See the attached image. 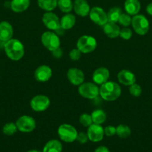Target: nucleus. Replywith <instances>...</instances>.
<instances>
[{
    "label": "nucleus",
    "instance_id": "obj_1",
    "mask_svg": "<svg viewBox=\"0 0 152 152\" xmlns=\"http://www.w3.org/2000/svg\"><path fill=\"white\" fill-rule=\"evenodd\" d=\"M122 89L118 83L107 81L99 88V95L104 100L107 102L115 101L121 96Z\"/></svg>",
    "mask_w": 152,
    "mask_h": 152
},
{
    "label": "nucleus",
    "instance_id": "obj_2",
    "mask_svg": "<svg viewBox=\"0 0 152 152\" xmlns=\"http://www.w3.org/2000/svg\"><path fill=\"white\" fill-rule=\"evenodd\" d=\"M4 51L10 59L19 61L25 54V48L23 44L16 39H11L4 43Z\"/></svg>",
    "mask_w": 152,
    "mask_h": 152
},
{
    "label": "nucleus",
    "instance_id": "obj_3",
    "mask_svg": "<svg viewBox=\"0 0 152 152\" xmlns=\"http://www.w3.org/2000/svg\"><path fill=\"white\" fill-rule=\"evenodd\" d=\"M76 46L82 53H89L96 49L97 41L92 36L83 35L77 39Z\"/></svg>",
    "mask_w": 152,
    "mask_h": 152
},
{
    "label": "nucleus",
    "instance_id": "obj_4",
    "mask_svg": "<svg viewBox=\"0 0 152 152\" xmlns=\"http://www.w3.org/2000/svg\"><path fill=\"white\" fill-rule=\"evenodd\" d=\"M134 31L139 36H144L148 32L150 25L147 18L142 14H137L132 17L131 20Z\"/></svg>",
    "mask_w": 152,
    "mask_h": 152
},
{
    "label": "nucleus",
    "instance_id": "obj_5",
    "mask_svg": "<svg viewBox=\"0 0 152 152\" xmlns=\"http://www.w3.org/2000/svg\"><path fill=\"white\" fill-rule=\"evenodd\" d=\"M58 134L61 140L63 142H72L76 140L77 132L75 128L72 125L63 123L58 128Z\"/></svg>",
    "mask_w": 152,
    "mask_h": 152
},
{
    "label": "nucleus",
    "instance_id": "obj_6",
    "mask_svg": "<svg viewBox=\"0 0 152 152\" xmlns=\"http://www.w3.org/2000/svg\"><path fill=\"white\" fill-rule=\"evenodd\" d=\"M78 93L82 97L94 99L99 95V88L95 83L83 82L78 87Z\"/></svg>",
    "mask_w": 152,
    "mask_h": 152
},
{
    "label": "nucleus",
    "instance_id": "obj_7",
    "mask_svg": "<svg viewBox=\"0 0 152 152\" xmlns=\"http://www.w3.org/2000/svg\"><path fill=\"white\" fill-rule=\"evenodd\" d=\"M41 42L43 45L50 51L58 48L61 46L59 37L52 31H46L42 34Z\"/></svg>",
    "mask_w": 152,
    "mask_h": 152
},
{
    "label": "nucleus",
    "instance_id": "obj_8",
    "mask_svg": "<svg viewBox=\"0 0 152 152\" xmlns=\"http://www.w3.org/2000/svg\"><path fill=\"white\" fill-rule=\"evenodd\" d=\"M51 104L49 98L46 95L38 94L34 96L30 102V106L36 112H43L49 108Z\"/></svg>",
    "mask_w": 152,
    "mask_h": 152
},
{
    "label": "nucleus",
    "instance_id": "obj_9",
    "mask_svg": "<svg viewBox=\"0 0 152 152\" xmlns=\"http://www.w3.org/2000/svg\"><path fill=\"white\" fill-rule=\"evenodd\" d=\"M16 127L22 133H30L36 129V121L32 117L22 115L17 119L16 122Z\"/></svg>",
    "mask_w": 152,
    "mask_h": 152
},
{
    "label": "nucleus",
    "instance_id": "obj_10",
    "mask_svg": "<svg viewBox=\"0 0 152 152\" xmlns=\"http://www.w3.org/2000/svg\"><path fill=\"white\" fill-rule=\"evenodd\" d=\"M89 16L91 21L99 26H104L107 22H108L107 15L104 9L100 7H93L90 9Z\"/></svg>",
    "mask_w": 152,
    "mask_h": 152
},
{
    "label": "nucleus",
    "instance_id": "obj_11",
    "mask_svg": "<svg viewBox=\"0 0 152 152\" xmlns=\"http://www.w3.org/2000/svg\"><path fill=\"white\" fill-rule=\"evenodd\" d=\"M45 26L52 31H57L61 29V22L58 16L52 11L46 12L42 18Z\"/></svg>",
    "mask_w": 152,
    "mask_h": 152
},
{
    "label": "nucleus",
    "instance_id": "obj_12",
    "mask_svg": "<svg viewBox=\"0 0 152 152\" xmlns=\"http://www.w3.org/2000/svg\"><path fill=\"white\" fill-rule=\"evenodd\" d=\"M87 135L89 140L92 142H98L101 141L104 138V129L101 125L92 123L90 126L88 127Z\"/></svg>",
    "mask_w": 152,
    "mask_h": 152
},
{
    "label": "nucleus",
    "instance_id": "obj_13",
    "mask_svg": "<svg viewBox=\"0 0 152 152\" xmlns=\"http://www.w3.org/2000/svg\"><path fill=\"white\" fill-rule=\"evenodd\" d=\"M34 77L39 83L48 82L52 77V68L46 65H40L34 71Z\"/></svg>",
    "mask_w": 152,
    "mask_h": 152
},
{
    "label": "nucleus",
    "instance_id": "obj_14",
    "mask_svg": "<svg viewBox=\"0 0 152 152\" xmlns=\"http://www.w3.org/2000/svg\"><path fill=\"white\" fill-rule=\"evenodd\" d=\"M67 79L73 86H79L84 82V74L80 69L77 68H71L67 71Z\"/></svg>",
    "mask_w": 152,
    "mask_h": 152
},
{
    "label": "nucleus",
    "instance_id": "obj_15",
    "mask_svg": "<svg viewBox=\"0 0 152 152\" xmlns=\"http://www.w3.org/2000/svg\"><path fill=\"white\" fill-rule=\"evenodd\" d=\"M109 78H110V71L107 68H104V67L98 68L95 70L92 74L93 83L100 86L108 81Z\"/></svg>",
    "mask_w": 152,
    "mask_h": 152
},
{
    "label": "nucleus",
    "instance_id": "obj_16",
    "mask_svg": "<svg viewBox=\"0 0 152 152\" xmlns=\"http://www.w3.org/2000/svg\"><path fill=\"white\" fill-rule=\"evenodd\" d=\"M73 9L77 16L86 17L89 16L91 8L86 0H75L73 2Z\"/></svg>",
    "mask_w": 152,
    "mask_h": 152
},
{
    "label": "nucleus",
    "instance_id": "obj_17",
    "mask_svg": "<svg viewBox=\"0 0 152 152\" xmlns=\"http://www.w3.org/2000/svg\"><path fill=\"white\" fill-rule=\"evenodd\" d=\"M117 79L119 83L125 86H130L136 83V76L129 70L124 69L119 71L117 74Z\"/></svg>",
    "mask_w": 152,
    "mask_h": 152
},
{
    "label": "nucleus",
    "instance_id": "obj_18",
    "mask_svg": "<svg viewBox=\"0 0 152 152\" xmlns=\"http://www.w3.org/2000/svg\"><path fill=\"white\" fill-rule=\"evenodd\" d=\"M13 34V27L8 22L2 21L0 22V41L6 42L11 39Z\"/></svg>",
    "mask_w": 152,
    "mask_h": 152
},
{
    "label": "nucleus",
    "instance_id": "obj_19",
    "mask_svg": "<svg viewBox=\"0 0 152 152\" xmlns=\"http://www.w3.org/2000/svg\"><path fill=\"white\" fill-rule=\"evenodd\" d=\"M120 28L115 22H108L103 26V31L104 34L107 37L111 39H115L119 37L120 34Z\"/></svg>",
    "mask_w": 152,
    "mask_h": 152
},
{
    "label": "nucleus",
    "instance_id": "obj_20",
    "mask_svg": "<svg viewBox=\"0 0 152 152\" xmlns=\"http://www.w3.org/2000/svg\"><path fill=\"white\" fill-rule=\"evenodd\" d=\"M125 10L130 16H135L138 14L141 9L139 0H125L124 4Z\"/></svg>",
    "mask_w": 152,
    "mask_h": 152
},
{
    "label": "nucleus",
    "instance_id": "obj_21",
    "mask_svg": "<svg viewBox=\"0 0 152 152\" xmlns=\"http://www.w3.org/2000/svg\"><path fill=\"white\" fill-rule=\"evenodd\" d=\"M60 22H61V29L67 31V30L72 29L75 26L76 23V18L74 15L69 13L62 16Z\"/></svg>",
    "mask_w": 152,
    "mask_h": 152
},
{
    "label": "nucleus",
    "instance_id": "obj_22",
    "mask_svg": "<svg viewBox=\"0 0 152 152\" xmlns=\"http://www.w3.org/2000/svg\"><path fill=\"white\" fill-rule=\"evenodd\" d=\"M30 0H12L10 7L15 13H22L28 8Z\"/></svg>",
    "mask_w": 152,
    "mask_h": 152
},
{
    "label": "nucleus",
    "instance_id": "obj_23",
    "mask_svg": "<svg viewBox=\"0 0 152 152\" xmlns=\"http://www.w3.org/2000/svg\"><path fill=\"white\" fill-rule=\"evenodd\" d=\"M63 145L58 140H51L44 145L43 152H62Z\"/></svg>",
    "mask_w": 152,
    "mask_h": 152
},
{
    "label": "nucleus",
    "instance_id": "obj_24",
    "mask_svg": "<svg viewBox=\"0 0 152 152\" xmlns=\"http://www.w3.org/2000/svg\"><path fill=\"white\" fill-rule=\"evenodd\" d=\"M37 4L46 12L52 11L58 7V0H37Z\"/></svg>",
    "mask_w": 152,
    "mask_h": 152
},
{
    "label": "nucleus",
    "instance_id": "obj_25",
    "mask_svg": "<svg viewBox=\"0 0 152 152\" xmlns=\"http://www.w3.org/2000/svg\"><path fill=\"white\" fill-rule=\"evenodd\" d=\"M91 117H92V123L98 125L103 124L106 121V118H107L105 112L101 109H97L92 111Z\"/></svg>",
    "mask_w": 152,
    "mask_h": 152
},
{
    "label": "nucleus",
    "instance_id": "obj_26",
    "mask_svg": "<svg viewBox=\"0 0 152 152\" xmlns=\"http://www.w3.org/2000/svg\"><path fill=\"white\" fill-rule=\"evenodd\" d=\"M122 13V9L120 7H113L112 8H110L107 13L108 22H115V23L118 22L119 17H120Z\"/></svg>",
    "mask_w": 152,
    "mask_h": 152
},
{
    "label": "nucleus",
    "instance_id": "obj_27",
    "mask_svg": "<svg viewBox=\"0 0 152 152\" xmlns=\"http://www.w3.org/2000/svg\"><path fill=\"white\" fill-rule=\"evenodd\" d=\"M116 134L119 137L122 138V139H126V138L129 137L131 134V130L130 129L129 126L125 124H120L116 128Z\"/></svg>",
    "mask_w": 152,
    "mask_h": 152
},
{
    "label": "nucleus",
    "instance_id": "obj_28",
    "mask_svg": "<svg viewBox=\"0 0 152 152\" xmlns=\"http://www.w3.org/2000/svg\"><path fill=\"white\" fill-rule=\"evenodd\" d=\"M58 7L65 13H69L73 9V2L72 0H58Z\"/></svg>",
    "mask_w": 152,
    "mask_h": 152
},
{
    "label": "nucleus",
    "instance_id": "obj_29",
    "mask_svg": "<svg viewBox=\"0 0 152 152\" xmlns=\"http://www.w3.org/2000/svg\"><path fill=\"white\" fill-rule=\"evenodd\" d=\"M17 127H16V123H7L3 126L2 132L4 134L7 136H12L17 131Z\"/></svg>",
    "mask_w": 152,
    "mask_h": 152
},
{
    "label": "nucleus",
    "instance_id": "obj_30",
    "mask_svg": "<svg viewBox=\"0 0 152 152\" xmlns=\"http://www.w3.org/2000/svg\"><path fill=\"white\" fill-rule=\"evenodd\" d=\"M79 122L84 127H89V126H90L93 123H92L91 114H86V113L81 114L80 116V117H79Z\"/></svg>",
    "mask_w": 152,
    "mask_h": 152
},
{
    "label": "nucleus",
    "instance_id": "obj_31",
    "mask_svg": "<svg viewBox=\"0 0 152 152\" xmlns=\"http://www.w3.org/2000/svg\"><path fill=\"white\" fill-rule=\"evenodd\" d=\"M131 20H132L131 16L127 13H125L121 14L118 22L123 27H128L131 25Z\"/></svg>",
    "mask_w": 152,
    "mask_h": 152
},
{
    "label": "nucleus",
    "instance_id": "obj_32",
    "mask_svg": "<svg viewBox=\"0 0 152 152\" xmlns=\"http://www.w3.org/2000/svg\"><path fill=\"white\" fill-rule=\"evenodd\" d=\"M129 92L133 96L135 97H138L142 94V88L139 85L137 84V83H134L133 85L130 86L129 88Z\"/></svg>",
    "mask_w": 152,
    "mask_h": 152
},
{
    "label": "nucleus",
    "instance_id": "obj_33",
    "mask_svg": "<svg viewBox=\"0 0 152 152\" xmlns=\"http://www.w3.org/2000/svg\"><path fill=\"white\" fill-rule=\"evenodd\" d=\"M133 33L132 31L128 27H124L123 28L120 30V34L119 37L125 40H128L132 37Z\"/></svg>",
    "mask_w": 152,
    "mask_h": 152
},
{
    "label": "nucleus",
    "instance_id": "obj_34",
    "mask_svg": "<svg viewBox=\"0 0 152 152\" xmlns=\"http://www.w3.org/2000/svg\"><path fill=\"white\" fill-rule=\"evenodd\" d=\"M82 53L80 51L79 49L76 48L72 49L69 53V58L72 61H77L80 59V56H81Z\"/></svg>",
    "mask_w": 152,
    "mask_h": 152
},
{
    "label": "nucleus",
    "instance_id": "obj_35",
    "mask_svg": "<svg viewBox=\"0 0 152 152\" xmlns=\"http://www.w3.org/2000/svg\"><path fill=\"white\" fill-rule=\"evenodd\" d=\"M76 140L80 144L86 143V142H88V140H89L87 134L84 133V132H80V133H77Z\"/></svg>",
    "mask_w": 152,
    "mask_h": 152
},
{
    "label": "nucleus",
    "instance_id": "obj_36",
    "mask_svg": "<svg viewBox=\"0 0 152 152\" xmlns=\"http://www.w3.org/2000/svg\"><path fill=\"white\" fill-rule=\"evenodd\" d=\"M104 135L107 137H113L116 134V129L113 126H108L104 129Z\"/></svg>",
    "mask_w": 152,
    "mask_h": 152
},
{
    "label": "nucleus",
    "instance_id": "obj_37",
    "mask_svg": "<svg viewBox=\"0 0 152 152\" xmlns=\"http://www.w3.org/2000/svg\"><path fill=\"white\" fill-rule=\"evenodd\" d=\"M51 52L52 53V56L55 58H56V59H60L63 55V50H61V48H58L55 49V50H52Z\"/></svg>",
    "mask_w": 152,
    "mask_h": 152
},
{
    "label": "nucleus",
    "instance_id": "obj_38",
    "mask_svg": "<svg viewBox=\"0 0 152 152\" xmlns=\"http://www.w3.org/2000/svg\"><path fill=\"white\" fill-rule=\"evenodd\" d=\"M94 152H110V150H109L108 148H107L106 146L101 145V146L98 147Z\"/></svg>",
    "mask_w": 152,
    "mask_h": 152
},
{
    "label": "nucleus",
    "instance_id": "obj_39",
    "mask_svg": "<svg viewBox=\"0 0 152 152\" xmlns=\"http://www.w3.org/2000/svg\"><path fill=\"white\" fill-rule=\"evenodd\" d=\"M146 11L150 16H152V2L149 3L146 7Z\"/></svg>",
    "mask_w": 152,
    "mask_h": 152
},
{
    "label": "nucleus",
    "instance_id": "obj_40",
    "mask_svg": "<svg viewBox=\"0 0 152 152\" xmlns=\"http://www.w3.org/2000/svg\"><path fill=\"white\" fill-rule=\"evenodd\" d=\"M28 152H40V151H37V150H31V151H28Z\"/></svg>",
    "mask_w": 152,
    "mask_h": 152
}]
</instances>
